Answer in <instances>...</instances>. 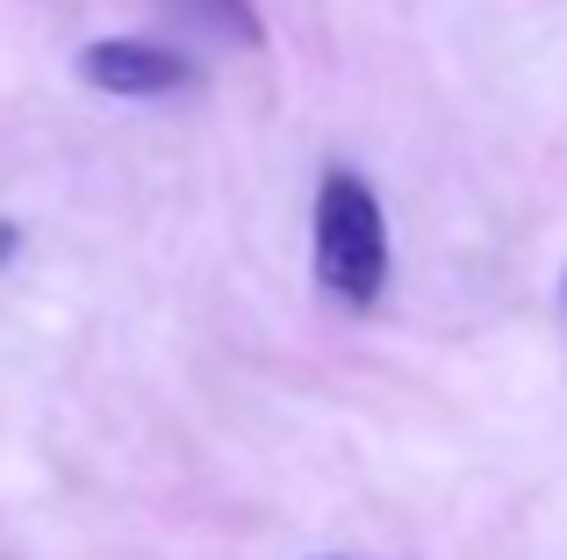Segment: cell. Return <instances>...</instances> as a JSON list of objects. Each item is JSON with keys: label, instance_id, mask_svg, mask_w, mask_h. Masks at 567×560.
<instances>
[{"label": "cell", "instance_id": "1", "mask_svg": "<svg viewBox=\"0 0 567 560\" xmlns=\"http://www.w3.org/2000/svg\"><path fill=\"white\" fill-rule=\"evenodd\" d=\"M317 280L352 309H367L388 280L381 201H374V187L352 180V173H331L323 195H317Z\"/></svg>", "mask_w": 567, "mask_h": 560}, {"label": "cell", "instance_id": "2", "mask_svg": "<svg viewBox=\"0 0 567 560\" xmlns=\"http://www.w3.org/2000/svg\"><path fill=\"white\" fill-rule=\"evenodd\" d=\"M80 80L101 86V94H123V101H152V94H181L194 80V65L166 43H144V37H109V43H86L80 51Z\"/></svg>", "mask_w": 567, "mask_h": 560}, {"label": "cell", "instance_id": "3", "mask_svg": "<svg viewBox=\"0 0 567 560\" xmlns=\"http://www.w3.org/2000/svg\"><path fill=\"white\" fill-rule=\"evenodd\" d=\"M181 22L194 29H208V37H223V43H245V51H259L266 43V29H259V14H251V0H166Z\"/></svg>", "mask_w": 567, "mask_h": 560}, {"label": "cell", "instance_id": "4", "mask_svg": "<svg viewBox=\"0 0 567 560\" xmlns=\"http://www.w3.org/2000/svg\"><path fill=\"white\" fill-rule=\"evenodd\" d=\"M8 252H14V230H8V224H0V259H8Z\"/></svg>", "mask_w": 567, "mask_h": 560}]
</instances>
